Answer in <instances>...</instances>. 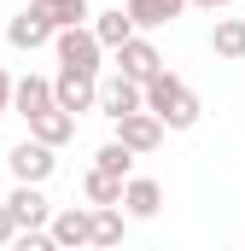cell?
Returning a JSON list of instances; mask_svg holds the SVG:
<instances>
[{"label": "cell", "instance_id": "6da1fadb", "mask_svg": "<svg viewBox=\"0 0 245 251\" xmlns=\"http://www.w3.org/2000/svg\"><path fill=\"white\" fill-rule=\"evenodd\" d=\"M146 111H158L170 128H193L198 123V94L187 88L175 70H158V76L146 82Z\"/></svg>", "mask_w": 245, "mask_h": 251}, {"label": "cell", "instance_id": "7a4b0ae2", "mask_svg": "<svg viewBox=\"0 0 245 251\" xmlns=\"http://www.w3.org/2000/svg\"><path fill=\"white\" fill-rule=\"evenodd\" d=\"M53 47H59V64H76V70H94L99 76V59H105V41L94 35V24H70L53 35Z\"/></svg>", "mask_w": 245, "mask_h": 251}, {"label": "cell", "instance_id": "3957f363", "mask_svg": "<svg viewBox=\"0 0 245 251\" xmlns=\"http://www.w3.org/2000/svg\"><path fill=\"white\" fill-rule=\"evenodd\" d=\"M53 94H59V105L64 111H99V76L94 70H76V64H64L59 76H53Z\"/></svg>", "mask_w": 245, "mask_h": 251}, {"label": "cell", "instance_id": "277c9868", "mask_svg": "<svg viewBox=\"0 0 245 251\" xmlns=\"http://www.w3.org/2000/svg\"><path fill=\"white\" fill-rule=\"evenodd\" d=\"M146 105V82H134L128 70H117V76H105L99 82V111L117 123V117H128V111H140Z\"/></svg>", "mask_w": 245, "mask_h": 251}, {"label": "cell", "instance_id": "5b68a950", "mask_svg": "<svg viewBox=\"0 0 245 251\" xmlns=\"http://www.w3.org/2000/svg\"><path fill=\"white\" fill-rule=\"evenodd\" d=\"M164 117H158V111H146V105H140V111H128V117H117V140L122 146H134V152H140V158H146V152H158V146H164Z\"/></svg>", "mask_w": 245, "mask_h": 251}, {"label": "cell", "instance_id": "8992f818", "mask_svg": "<svg viewBox=\"0 0 245 251\" xmlns=\"http://www.w3.org/2000/svg\"><path fill=\"white\" fill-rule=\"evenodd\" d=\"M6 164H12V176H18V181H47V176L59 170L53 146H47V140H35V134H29V140H18Z\"/></svg>", "mask_w": 245, "mask_h": 251}, {"label": "cell", "instance_id": "52a82bcc", "mask_svg": "<svg viewBox=\"0 0 245 251\" xmlns=\"http://www.w3.org/2000/svg\"><path fill=\"white\" fill-rule=\"evenodd\" d=\"M6 210H12V222H18V228H47V222H53V204H47L41 181H18L12 199H6Z\"/></svg>", "mask_w": 245, "mask_h": 251}, {"label": "cell", "instance_id": "ba28073f", "mask_svg": "<svg viewBox=\"0 0 245 251\" xmlns=\"http://www.w3.org/2000/svg\"><path fill=\"white\" fill-rule=\"evenodd\" d=\"M117 70H128L134 82H152V76L164 70V53H158L146 35H128V41L117 47Z\"/></svg>", "mask_w": 245, "mask_h": 251}, {"label": "cell", "instance_id": "9c48e42d", "mask_svg": "<svg viewBox=\"0 0 245 251\" xmlns=\"http://www.w3.org/2000/svg\"><path fill=\"white\" fill-rule=\"evenodd\" d=\"M47 228H53V246H94V204H88V210H76V204H70V210H53V222H47Z\"/></svg>", "mask_w": 245, "mask_h": 251}, {"label": "cell", "instance_id": "30bf717a", "mask_svg": "<svg viewBox=\"0 0 245 251\" xmlns=\"http://www.w3.org/2000/svg\"><path fill=\"white\" fill-rule=\"evenodd\" d=\"M47 105H59L53 82H47V76H18V88H12V111L29 123V117H35V111H47Z\"/></svg>", "mask_w": 245, "mask_h": 251}, {"label": "cell", "instance_id": "8fae6325", "mask_svg": "<svg viewBox=\"0 0 245 251\" xmlns=\"http://www.w3.org/2000/svg\"><path fill=\"white\" fill-rule=\"evenodd\" d=\"M122 210H128L134 222H152V216L164 210V187L146 181V176H128V187H122Z\"/></svg>", "mask_w": 245, "mask_h": 251}, {"label": "cell", "instance_id": "7c38bea8", "mask_svg": "<svg viewBox=\"0 0 245 251\" xmlns=\"http://www.w3.org/2000/svg\"><path fill=\"white\" fill-rule=\"evenodd\" d=\"M6 35H12V47H24V53H35V47H47V41H53L59 29H53V24H47V18H41L35 6H24V12L12 18V29H6Z\"/></svg>", "mask_w": 245, "mask_h": 251}, {"label": "cell", "instance_id": "4fadbf2b", "mask_svg": "<svg viewBox=\"0 0 245 251\" xmlns=\"http://www.w3.org/2000/svg\"><path fill=\"white\" fill-rule=\"evenodd\" d=\"M29 134H35V140H47V146H64V140L76 134V111L47 105V111H35V117H29Z\"/></svg>", "mask_w": 245, "mask_h": 251}, {"label": "cell", "instance_id": "5bb4252c", "mask_svg": "<svg viewBox=\"0 0 245 251\" xmlns=\"http://www.w3.org/2000/svg\"><path fill=\"white\" fill-rule=\"evenodd\" d=\"M181 6L187 0H128V18H134V29H164L181 18Z\"/></svg>", "mask_w": 245, "mask_h": 251}, {"label": "cell", "instance_id": "9a60e30c", "mask_svg": "<svg viewBox=\"0 0 245 251\" xmlns=\"http://www.w3.org/2000/svg\"><path fill=\"white\" fill-rule=\"evenodd\" d=\"M94 35L105 41V53H117L122 41H128V35H140V29H134L128 6H117V12H99V18H94Z\"/></svg>", "mask_w": 245, "mask_h": 251}, {"label": "cell", "instance_id": "2e32d148", "mask_svg": "<svg viewBox=\"0 0 245 251\" xmlns=\"http://www.w3.org/2000/svg\"><path fill=\"white\" fill-rule=\"evenodd\" d=\"M122 187H128V181H122V176H111V170H99V164L82 176V193H88V204H122Z\"/></svg>", "mask_w": 245, "mask_h": 251}, {"label": "cell", "instance_id": "e0dca14e", "mask_svg": "<svg viewBox=\"0 0 245 251\" xmlns=\"http://www.w3.org/2000/svg\"><path fill=\"white\" fill-rule=\"evenodd\" d=\"M29 6H35L53 29H70V24H88V18H94V12H88V0H29Z\"/></svg>", "mask_w": 245, "mask_h": 251}, {"label": "cell", "instance_id": "ac0fdd59", "mask_svg": "<svg viewBox=\"0 0 245 251\" xmlns=\"http://www.w3.org/2000/svg\"><path fill=\"white\" fill-rule=\"evenodd\" d=\"M210 47H216V59H245V18H216Z\"/></svg>", "mask_w": 245, "mask_h": 251}, {"label": "cell", "instance_id": "d6986e66", "mask_svg": "<svg viewBox=\"0 0 245 251\" xmlns=\"http://www.w3.org/2000/svg\"><path fill=\"white\" fill-rule=\"evenodd\" d=\"M134 158H140V152H134V146H122V140H105V146L94 152V164H99V170H111V176H122V181H128V170H134Z\"/></svg>", "mask_w": 245, "mask_h": 251}, {"label": "cell", "instance_id": "ffe728a7", "mask_svg": "<svg viewBox=\"0 0 245 251\" xmlns=\"http://www.w3.org/2000/svg\"><path fill=\"white\" fill-rule=\"evenodd\" d=\"M122 240V204H94V246H117Z\"/></svg>", "mask_w": 245, "mask_h": 251}, {"label": "cell", "instance_id": "44dd1931", "mask_svg": "<svg viewBox=\"0 0 245 251\" xmlns=\"http://www.w3.org/2000/svg\"><path fill=\"white\" fill-rule=\"evenodd\" d=\"M12 240H18V222H12V210L0 204V246H12Z\"/></svg>", "mask_w": 245, "mask_h": 251}, {"label": "cell", "instance_id": "7402d4cb", "mask_svg": "<svg viewBox=\"0 0 245 251\" xmlns=\"http://www.w3.org/2000/svg\"><path fill=\"white\" fill-rule=\"evenodd\" d=\"M12 88H18V82H12V76L0 70V111H12Z\"/></svg>", "mask_w": 245, "mask_h": 251}, {"label": "cell", "instance_id": "603a6c76", "mask_svg": "<svg viewBox=\"0 0 245 251\" xmlns=\"http://www.w3.org/2000/svg\"><path fill=\"white\" fill-rule=\"evenodd\" d=\"M187 6H204V12H222L228 0H187Z\"/></svg>", "mask_w": 245, "mask_h": 251}]
</instances>
